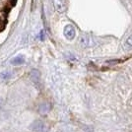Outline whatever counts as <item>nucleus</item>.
I'll return each mask as SVG.
<instances>
[{
	"instance_id": "obj_1",
	"label": "nucleus",
	"mask_w": 132,
	"mask_h": 132,
	"mask_svg": "<svg viewBox=\"0 0 132 132\" xmlns=\"http://www.w3.org/2000/svg\"><path fill=\"white\" fill-rule=\"evenodd\" d=\"M64 36H65V38L67 39H69V40H71L75 38V36H76V30H75V28L73 27L72 25H67L65 26L64 28Z\"/></svg>"
},
{
	"instance_id": "obj_2",
	"label": "nucleus",
	"mask_w": 132,
	"mask_h": 132,
	"mask_svg": "<svg viewBox=\"0 0 132 132\" xmlns=\"http://www.w3.org/2000/svg\"><path fill=\"white\" fill-rule=\"evenodd\" d=\"M53 6L55 10L59 13H63L66 11L65 0H53Z\"/></svg>"
},
{
	"instance_id": "obj_3",
	"label": "nucleus",
	"mask_w": 132,
	"mask_h": 132,
	"mask_svg": "<svg viewBox=\"0 0 132 132\" xmlns=\"http://www.w3.org/2000/svg\"><path fill=\"white\" fill-rule=\"evenodd\" d=\"M80 43H81V44H82L84 47H89V46H92L94 44L93 39H92L91 37H89V36H83V37H81Z\"/></svg>"
},
{
	"instance_id": "obj_4",
	"label": "nucleus",
	"mask_w": 132,
	"mask_h": 132,
	"mask_svg": "<svg viewBox=\"0 0 132 132\" xmlns=\"http://www.w3.org/2000/svg\"><path fill=\"white\" fill-rule=\"evenodd\" d=\"M34 130L36 131H40V132H45L46 131V126L44 125L42 121H37L33 124Z\"/></svg>"
},
{
	"instance_id": "obj_5",
	"label": "nucleus",
	"mask_w": 132,
	"mask_h": 132,
	"mask_svg": "<svg viewBox=\"0 0 132 132\" xmlns=\"http://www.w3.org/2000/svg\"><path fill=\"white\" fill-rule=\"evenodd\" d=\"M25 62V58L23 57L22 55H19V56H16L14 57L11 60V63L13 65H21Z\"/></svg>"
},
{
	"instance_id": "obj_6",
	"label": "nucleus",
	"mask_w": 132,
	"mask_h": 132,
	"mask_svg": "<svg viewBox=\"0 0 132 132\" xmlns=\"http://www.w3.org/2000/svg\"><path fill=\"white\" fill-rule=\"evenodd\" d=\"M31 78L35 83H38L39 82V73L38 70H33L31 72Z\"/></svg>"
},
{
	"instance_id": "obj_7",
	"label": "nucleus",
	"mask_w": 132,
	"mask_h": 132,
	"mask_svg": "<svg viewBox=\"0 0 132 132\" xmlns=\"http://www.w3.org/2000/svg\"><path fill=\"white\" fill-rule=\"evenodd\" d=\"M48 110H50V105L47 104H44V105H42L39 106V111L42 113H46Z\"/></svg>"
},
{
	"instance_id": "obj_8",
	"label": "nucleus",
	"mask_w": 132,
	"mask_h": 132,
	"mask_svg": "<svg viewBox=\"0 0 132 132\" xmlns=\"http://www.w3.org/2000/svg\"><path fill=\"white\" fill-rule=\"evenodd\" d=\"M10 76H11V75H10V72H8V71H4L0 74V78H1V79H3V80H7V79H9Z\"/></svg>"
},
{
	"instance_id": "obj_9",
	"label": "nucleus",
	"mask_w": 132,
	"mask_h": 132,
	"mask_svg": "<svg viewBox=\"0 0 132 132\" xmlns=\"http://www.w3.org/2000/svg\"><path fill=\"white\" fill-rule=\"evenodd\" d=\"M125 46L129 47V48H132V35L130 37H128L127 39L125 40Z\"/></svg>"
}]
</instances>
